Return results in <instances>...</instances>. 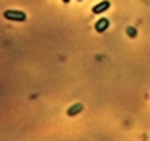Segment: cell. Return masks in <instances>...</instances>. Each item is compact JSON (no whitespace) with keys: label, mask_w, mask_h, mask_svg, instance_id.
<instances>
[{"label":"cell","mask_w":150,"mask_h":141,"mask_svg":"<svg viewBox=\"0 0 150 141\" xmlns=\"http://www.w3.org/2000/svg\"><path fill=\"white\" fill-rule=\"evenodd\" d=\"M4 17L7 20H17V22H24V20L28 19V15L24 12H21V10H5Z\"/></svg>","instance_id":"1"},{"label":"cell","mask_w":150,"mask_h":141,"mask_svg":"<svg viewBox=\"0 0 150 141\" xmlns=\"http://www.w3.org/2000/svg\"><path fill=\"white\" fill-rule=\"evenodd\" d=\"M80 111H84V104L79 102V104H75V105H72V107L67 111V114H68V116H77Z\"/></svg>","instance_id":"4"},{"label":"cell","mask_w":150,"mask_h":141,"mask_svg":"<svg viewBox=\"0 0 150 141\" xmlns=\"http://www.w3.org/2000/svg\"><path fill=\"white\" fill-rule=\"evenodd\" d=\"M128 34H130V36H135V29H133V27H128Z\"/></svg>","instance_id":"5"},{"label":"cell","mask_w":150,"mask_h":141,"mask_svg":"<svg viewBox=\"0 0 150 141\" xmlns=\"http://www.w3.org/2000/svg\"><path fill=\"white\" fill-rule=\"evenodd\" d=\"M108 27H109V20L108 19H101V20L96 22V31H97V32H104Z\"/></svg>","instance_id":"3"},{"label":"cell","mask_w":150,"mask_h":141,"mask_svg":"<svg viewBox=\"0 0 150 141\" xmlns=\"http://www.w3.org/2000/svg\"><path fill=\"white\" fill-rule=\"evenodd\" d=\"M79 2H84V0H79Z\"/></svg>","instance_id":"7"},{"label":"cell","mask_w":150,"mask_h":141,"mask_svg":"<svg viewBox=\"0 0 150 141\" xmlns=\"http://www.w3.org/2000/svg\"><path fill=\"white\" fill-rule=\"evenodd\" d=\"M111 7V2H108V0H103V2H99L97 5H94L92 7V12L97 15V14H103V12H106V10Z\"/></svg>","instance_id":"2"},{"label":"cell","mask_w":150,"mask_h":141,"mask_svg":"<svg viewBox=\"0 0 150 141\" xmlns=\"http://www.w3.org/2000/svg\"><path fill=\"white\" fill-rule=\"evenodd\" d=\"M63 2H65V4H68V2H70V0H63Z\"/></svg>","instance_id":"6"}]
</instances>
